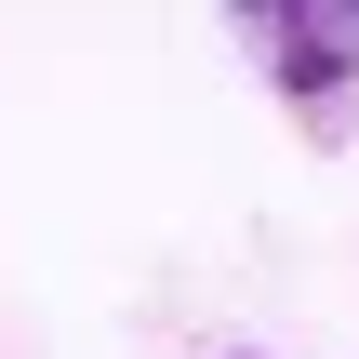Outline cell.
Wrapping results in <instances>:
<instances>
[{
  "label": "cell",
  "mask_w": 359,
  "mask_h": 359,
  "mask_svg": "<svg viewBox=\"0 0 359 359\" xmlns=\"http://www.w3.org/2000/svg\"><path fill=\"white\" fill-rule=\"evenodd\" d=\"M253 40H266V67L293 80V93H333L359 67V0H320V13H240Z\"/></svg>",
  "instance_id": "6da1fadb"
}]
</instances>
